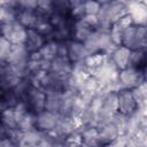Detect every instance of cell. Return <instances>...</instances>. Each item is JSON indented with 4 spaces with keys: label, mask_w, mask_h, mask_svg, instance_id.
<instances>
[{
    "label": "cell",
    "mask_w": 147,
    "mask_h": 147,
    "mask_svg": "<svg viewBox=\"0 0 147 147\" xmlns=\"http://www.w3.org/2000/svg\"><path fill=\"white\" fill-rule=\"evenodd\" d=\"M130 54H131V49L124 47V46H119L116 47V49L111 53L110 57L114 61V63L116 64V67L121 70H124L129 67V60H130Z\"/></svg>",
    "instance_id": "9a60e30c"
},
{
    "label": "cell",
    "mask_w": 147,
    "mask_h": 147,
    "mask_svg": "<svg viewBox=\"0 0 147 147\" xmlns=\"http://www.w3.org/2000/svg\"><path fill=\"white\" fill-rule=\"evenodd\" d=\"M52 147H68V146L65 144V140H56V141H54Z\"/></svg>",
    "instance_id": "ab89813d"
},
{
    "label": "cell",
    "mask_w": 147,
    "mask_h": 147,
    "mask_svg": "<svg viewBox=\"0 0 147 147\" xmlns=\"http://www.w3.org/2000/svg\"><path fill=\"white\" fill-rule=\"evenodd\" d=\"M147 65V48H138L131 51L129 67L139 70H145Z\"/></svg>",
    "instance_id": "e0dca14e"
},
{
    "label": "cell",
    "mask_w": 147,
    "mask_h": 147,
    "mask_svg": "<svg viewBox=\"0 0 147 147\" xmlns=\"http://www.w3.org/2000/svg\"><path fill=\"white\" fill-rule=\"evenodd\" d=\"M29 55H30V52L28 51L25 45H13L10 55L6 63L16 65V67L26 68L29 62Z\"/></svg>",
    "instance_id": "9c48e42d"
},
{
    "label": "cell",
    "mask_w": 147,
    "mask_h": 147,
    "mask_svg": "<svg viewBox=\"0 0 147 147\" xmlns=\"http://www.w3.org/2000/svg\"><path fill=\"white\" fill-rule=\"evenodd\" d=\"M122 29H124V30H126L127 28H130V26H132L134 23H133V20H132V17L129 15V14H126L125 16H123L119 21H117L116 22Z\"/></svg>",
    "instance_id": "d590c367"
},
{
    "label": "cell",
    "mask_w": 147,
    "mask_h": 147,
    "mask_svg": "<svg viewBox=\"0 0 147 147\" xmlns=\"http://www.w3.org/2000/svg\"><path fill=\"white\" fill-rule=\"evenodd\" d=\"M18 10H37L38 1L37 0H22L17 1Z\"/></svg>",
    "instance_id": "836d02e7"
},
{
    "label": "cell",
    "mask_w": 147,
    "mask_h": 147,
    "mask_svg": "<svg viewBox=\"0 0 147 147\" xmlns=\"http://www.w3.org/2000/svg\"><path fill=\"white\" fill-rule=\"evenodd\" d=\"M23 101H25L28 103L29 109L32 113L39 114L40 111L45 110L46 92L41 87H36V86L32 85Z\"/></svg>",
    "instance_id": "5b68a950"
},
{
    "label": "cell",
    "mask_w": 147,
    "mask_h": 147,
    "mask_svg": "<svg viewBox=\"0 0 147 147\" xmlns=\"http://www.w3.org/2000/svg\"><path fill=\"white\" fill-rule=\"evenodd\" d=\"M72 70V63L68 57L57 56L52 61L49 72L61 79H68Z\"/></svg>",
    "instance_id": "30bf717a"
},
{
    "label": "cell",
    "mask_w": 147,
    "mask_h": 147,
    "mask_svg": "<svg viewBox=\"0 0 147 147\" xmlns=\"http://www.w3.org/2000/svg\"><path fill=\"white\" fill-rule=\"evenodd\" d=\"M85 14L88 16H98L101 8V1H85Z\"/></svg>",
    "instance_id": "1f68e13d"
},
{
    "label": "cell",
    "mask_w": 147,
    "mask_h": 147,
    "mask_svg": "<svg viewBox=\"0 0 147 147\" xmlns=\"http://www.w3.org/2000/svg\"><path fill=\"white\" fill-rule=\"evenodd\" d=\"M142 2H144V5H145V6L147 7V1H142Z\"/></svg>",
    "instance_id": "b9f144b4"
},
{
    "label": "cell",
    "mask_w": 147,
    "mask_h": 147,
    "mask_svg": "<svg viewBox=\"0 0 147 147\" xmlns=\"http://www.w3.org/2000/svg\"><path fill=\"white\" fill-rule=\"evenodd\" d=\"M45 138H46V132L39 131L38 129L29 132H24L23 140L20 147H38L44 141Z\"/></svg>",
    "instance_id": "2e32d148"
},
{
    "label": "cell",
    "mask_w": 147,
    "mask_h": 147,
    "mask_svg": "<svg viewBox=\"0 0 147 147\" xmlns=\"http://www.w3.org/2000/svg\"><path fill=\"white\" fill-rule=\"evenodd\" d=\"M129 140H127V145L126 147H144L142 145V139L139 138L138 136H132V137H127Z\"/></svg>",
    "instance_id": "8d00e7d4"
},
{
    "label": "cell",
    "mask_w": 147,
    "mask_h": 147,
    "mask_svg": "<svg viewBox=\"0 0 147 147\" xmlns=\"http://www.w3.org/2000/svg\"><path fill=\"white\" fill-rule=\"evenodd\" d=\"M124 29H122L117 23H114L111 25V29H110V37H111V40L113 42L119 47V46H123V36H124Z\"/></svg>",
    "instance_id": "f1b7e54d"
},
{
    "label": "cell",
    "mask_w": 147,
    "mask_h": 147,
    "mask_svg": "<svg viewBox=\"0 0 147 147\" xmlns=\"http://www.w3.org/2000/svg\"><path fill=\"white\" fill-rule=\"evenodd\" d=\"M118 80L123 88L132 91V90L137 88L141 83H144L146 80V78H145L144 70L127 67L126 69L119 71Z\"/></svg>",
    "instance_id": "277c9868"
},
{
    "label": "cell",
    "mask_w": 147,
    "mask_h": 147,
    "mask_svg": "<svg viewBox=\"0 0 147 147\" xmlns=\"http://www.w3.org/2000/svg\"><path fill=\"white\" fill-rule=\"evenodd\" d=\"M127 136L125 134H119L117 138H115L113 141H110L109 144L105 145L103 147H126L127 145Z\"/></svg>",
    "instance_id": "e575fe53"
},
{
    "label": "cell",
    "mask_w": 147,
    "mask_h": 147,
    "mask_svg": "<svg viewBox=\"0 0 147 147\" xmlns=\"http://www.w3.org/2000/svg\"><path fill=\"white\" fill-rule=\"evenodd\" d=\"M109 56L110 55H107L105 53H95V54H92V55L87 56L84 62H85L86 67L88 68L90 74H92L94 70H96L98 68H100L107 61V59Z\"/></svg>",
    "instance_id": "7402d4cb"
},
{
    "label": "cell",
    "mask_w": 147,
    "mask_h": 147,
    "mask_svg": "<svg viewBox=\"0 0 147 147\" xmlns=\"http://www.w3.org/2000/svg\"><path fill=\"white\" fill-rule=\"evenodd\" d=\"M129 15L132 17L134 25L147 26V7L142 1H126Z\"/></svg>",
    "instance_id": "ba28073f"
},
{
    "label": "cell",
    "mask_w": 147,
    "mask_h": 147,
    "mask_svg": "<svg viewBox=\"0 0 147 147\" xmlns=\"http://www.w3.org/2000/svg\"><path fill=\"white\" fill-rule=\"evenodd\" d=\"M36 124H37V114H34L30 110L17 123V129H20L23 132H29V131H32V130L37 129Z\"/></svg>",
    "instance_id": "603a6c76"
},
{
    "label": "cell",
    "mask_w": 147,
    "mask_h": 147,
    "mask_svg": "<svg viewBox=\"0 0 147 147\" xmlns=\"http://www.w3.org/2000/svg\"><path fill=\"white\" fill-rule=\"evenodd\" d=\"M46 41H47V39L44 36H41L37 30L28 29V38H26L25 46L30 53L38 52L46 44Z\"/></svg>",
    "instance_id": "5bb4252c"
},
{
    "label": "cell",
    "mask_w": 147,
    "mask_h": 147,
    "mask_svg": "<svg viewBox=\"0 0 147 147\" xmlns=\"http://www.w3.org/2000/svg\"><path fill=\"white\" fill-rule=\"evenodd\" d=\"M1 37H5L13 45H25L28 29L24 28L18 21L1 23Z\"/></svg>",
    "instance_id": "3957f363"
},
{
    "label": "cell",
    "mask_w": 147,
    "mask_h": 147,
    "mask_svg": "<svg viewBox=\"0 0 147 147\" xmlns=\"http://www.w3.org/2000/svg\"><path fill=\"white\" fill-rule=\"evenodd\" d=\"M118 136H119L118 129L116 127V125L113 122L108 123L107 125H105L101 129H99V138H100V141H101V144L103 146L109 144L110 141H113Z\"/></svg>",
    "instance_id": "ac0fdd59"
},
{
    "label": "cell",
    "mask_w": 147,
    "mask_h": 147,
    "mask_svg": "<svg viewBox=\"0 0 147 147\" xmlns=\"http://www.w3.org/2000/svg\"><path fill=\"white\" fill-rule=\"evenodd\" d=\"M41 20H47L41 17L37 10H18L17 11V21L26 29H36L38 23Z\"/></svg>",
    "instance_id": "7c38bea8"
},
{
    "label": "cell",
    "mask_w": 147,
    "mask_h": 147,
    "mask_svg": "<svg viewBox=\"0 0 147 147\" xmlns=\"http://www.w3.org/2000/svg\"><path fill=\"white\" fill-rule=\"evenodd\" d=\"M146 48H147V45H146Z\"/></svg>",
    "instance_id": "7bdbcfd3"
},
{
    "label": "cell",
    "mask_w": 147,
    "mask_h": 147,
    "mask_svg": "<svg viewBox=\"0 0 147 147\" xmlns=\"http://www.w3.org/2000/svg\"><path fill=\"white\" fill-rule=\"evenodd\" d=\"M70 2V17L74 21H78L80 18H83L84 16H86L85 14V7L84 3L85 1H69Z\"/></svg>",
    "instance_id": "484cf974"
},
{
    "label": "cell",
    "mask_w": 147,
    "mask_h": 147,
    "mask_svg": "<svg viewBox=\"0 0 147 147\" xmlns=\"http://www.w3.org/2000/svg\"><path fill=\"white\" fill-rule=\"evenodd\" d=\"M86 47V49L88 51L90 55L95 54V53H101L99 49V32L95 30L91 33V36L83 42Z\"/></svg>",
    "instance_id": "4316f807"
},
{
    "label": "cell",
    "mask_w": 147,
    "mask_h": 147,
    "mask_svg": "<svg viewBox=\"0 0 147 147\" xmlns=\"http://www.w3.org/2000/svg\"><path fill=\"white\" fill-rule=\"evenodd\" d=\"M11 46L13 44L7 40L5 37H1L0 38V61L1 63H6L9 55H10V52H11Z\"/></svg>",
    "instance_id": "f546056e"
},
{
    "label": "cell",
    "mask_w": 147,
    "mask_h": 147,
    "mask_svg": "<svg viewBox=\"0 0 147 147\" xmlns=\"http://www.w3.org/2000/svg\"><path fill=\"white\" fill-rule=\"evenodd\" d=\"M37 13L41 17L49 20V17L54 14V2L51 0H39L38 7H37Z\"/></svg>",
    "instance_id": "d4e9b609"
},
{
    "label": "cell",
    "mask_w": 147,
    "mask_h": 147,
    "mask_svg": "<svg viewBox=\"0 0 147 147\" xmlns=\"http://www.w3.org/2000/svg\"><path fill=\"white\" fill-rule=\"evenodd\" d=\"M61 115L57 113H52L48 110H42L37 114V129L39 131L49 133L54 131L59 124Z\"/></svg>",
    "instance_id": "52a82bcc"
},
{
    "label": "cell",
    "mask_w": 147,
    "mask_h": 147,
    "mask_svg": "<svg viewBox=\"0 0 147 147\" xmlns=\"http://www.w3.org/2000/svg\"><path fill=\"white\" fill-rule=\"evenodd\" d=\"M62 92H46L45 110L59 114L62 103Z\"/></svg>",
    "instance_id": "d6986e66"
},
{
    "label": "cell",
    "mask_w": 147,
    "mask_h": 147,
    "mask_svg": "<svg viewBox=\"0 0 147 147\" xmlns=\"http://www.w3.org/2000/svg\"><path fill=\"white\" fill-rule=\"evenodd\" d=\"M117 96H118V113L125 116H130L138 109V103L131 90L123 88L119 92H117Z\"/></svg>",
    "instance_id": "8992f818"
},
{
    "label": "cell",
    "mask_w": 147,
    "mask_h": 147,
    "mask_svg": "<svg viewBox=\"0 0 147 147\" xmlns=\"http://www.w3.org/2000/svg\"><path fill=\"white\" fill-rule=\"evenodd\" d=\"M126 14H129L126 1H103L101 2L98 18L102 23L114 24Z\"/></svg>",
    "instance_id": "6da1fadb"
},
{
    "label": "cell",
    "mask_w": 147,
    "mask_h": 147,
    "mask_svg": "<svg viewBox=\"0 0 147 147\" xmlns=\"http://www.w3.org/2000/svg\"><path fill=\"white\" fill-rule=\"evenodd\" d=\"M1 123H2V127H6V129H16L17 127L14 108H6L2 110Z\"/></svg>",
    "instance_id": "cb8c5ba5"
},
{
    "label": "cell",
    "mask_w": 147,
    "mask_h": 147,
    "mask_svg": "<svg viewBox=\"0 0 147 147\" xmlns=\"http://www.w3.org/2000/svg\"><path fill=\"white\" fill-rule=\"evenodd\" d=\"M34 30H37L41 36H44V37L48 40L49 37L52 36V33L54 32L55 28L52 25V23L49 22V20H41V21L38 23V25L36 26Z\"/></svg>",
    "instance_id": "83f0119b"
},
{
    "label": "cell",
    "mask_w": 147,
    "mask_h": 147,
    "mask_svg": "<svg viewBox=\"0 0 147 147\" xmlns=\"http://www.w3.org/2000/svg\"><path fill=\"white\" fill-rule=\"evenodd\" d=\"M42 60L46 61H53L55 57L59 56V42L54 40H47L46 44L39 49Z\"/></svg>",
    "instance_id": "ffe728a7"
},
{
    "label": "cell",
    "mask_w": 147,
    "mask_h": 147,
    "mask_svg": "<svg viewBox=\"0 0 147 147\" xmlns=\"http://www.w3.org/2000/svg\"><path fill=\"white\" fill-rule=\"evenodd\" d=\"M147 45V26L132 25L124 31L123 46L133 51L138 48H146Z\"/></svg>",
    "instance_id": "7a4b0ae2"
},
{
    "label": "cell",
    "mask_w": 147,
    "mask_h": 147,
    "mask_svg": "<svg viewBox=\"0 0 147 147\" xmlns=\"http://www.w3.org/2000/svg\"><path fill=\"white\" fill-rule=\"evenodd\" d=\"M0 147H18V146H17V145H15L14 142H11L8 138H2V139H1Z\"/></svg>",
    "instance_id": "f35d334b"
},
{
    "label": "cell",
    "mask_w": 147,
    "mask_h": 147,
    "mask_svg": "<svg viewBox=\"0 0 147 147\" xmlns=\"http://www.w3.org/2000/svg\"><path fill=\"white\" fill-rule=\"evenodd\" d=\"M113 123L116 125V127L118 129V132L119 134H126V125H127V116L121 114V113H117L115 116H114V119H113Z\"/></svg>",
    "instance_id": "4dcf8cb0"
},
{
    "label": "cell",
    "mask_w": 147,
    "mask_h": 147,
    "mask_svg": "<svg viewBox=\"0 0 147 147\" xmlns=\"http://www.w3.org/2000/svg\"><path fill=\"white\" fill-rule=\"evenodd\" d=\"M83 146L82 147H103L99 138V130L93 126H84L80 129Z\"/></svg>",
    "instance_id": "4fadbf2b"
},
{
    "label": "cell",
    "mask_w": 147,
    "mask_h": 147,
    "mask_svg": "<svg viewBox=\"0 0 147 147\" xmlns=\"http://www.w3.org/2000/svg\"><path fill=\"white\" fill-rule=\"evenodd\" d=\"M144 72H145V78H146V80H147V65H146V68H145Z\"/></svg>",
    "instance_id": "60d3db41"
},
{
    "label": "cell",
    "mask_w": 147,
    "mask_h": 147,
    "mask_svg": "<svg viewBox=\"0 0 147 147\" xmlns=\"http://www.w3.org/2000/svg\"><path fill=\"white\" fill-rule=\"evenodd\" d=\"M103 111L115 115L118 113V96L116 92H110L103 95Z\"/></svg>",
    "instance_id": "44dd1931"
},
{
    "label": "cell",
    "mask_w": 147,
    "mask_h": 147,
    "mask_svg": "<svg viewBox=\"0 0 147 147\" xmlns=\"http://www.w3.org/2000/svg\"><path fill=\"white\" fill-rule=\"evenodd\" d=\"M87 56H90V53L83 42L76 40L68 41V59L71 61L72 64L85 61Z\"/></svg>",
    "instance_id": "8fae6325"
},
{
    "label": "cell",
    "mask_w": 147,
    "mask_h": 147,
    "mask_svg": "<svg viewBox=\"0 0 147 147\" xmlns=\"http://www.w3.org/2000/svg\"><path fill=\"white\" fill-rule=\"evenodd\" d=\"M88 108H90L95 115L100 114L101 110H102V108H103V95H96V96H94V98L92 99V101H91Z\"/></svg>",
    "instance_id": "d6a6232c"
},
{
    "label": "cell",
    "mask_w": 147,
    "mask_h": 147,
    "mask_svg": "<svg viewBox=\"0 0 147 147\" xmlns=\"http://www.w3.org/2000/svg\"><path fill=\"white\" fill-rule=\"evenodd\" d=\"M136 90H137L141 95H144V96L147 98V80H145L144 83H141Z\"/></svg>",
    "instance_id": "74e56055"
}]
</instances>
